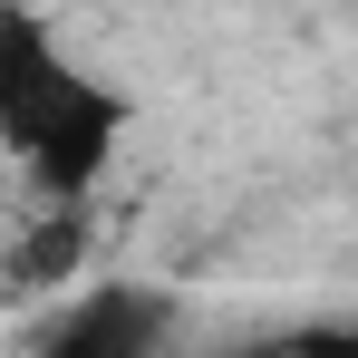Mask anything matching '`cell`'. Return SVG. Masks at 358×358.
Returning <instances> with one entry per match:
<instances>
[{
    "mask_svg": "<svg viewBox=\"0 0 358 358\" xmlns=\"http://www.w3.org/2000/svg\"><path fill=\"white\" fill-rule=\"evenodd\" d=\"M165 339H175V300L145 281H107L49 320L39 358H165Z\"/></svg>",
    "mask_w": 358,
    "mask_h": 358,
    "instance_id": "cell-2",
    "label": "cell"
},
{
    "mask_svg": "<svg viewBox=\"0 0 358 358\" xmlns=\"http://www.w3.org/2000/svg\"><path fill=\"white\" fill-rule=\"evenodd\" d=\"M0 136L29 165V184L59 194V203H78L87 184L107 175V155L126 136L117 87H97L59 49V29L29 20V10H0Z\"/></svg>",
    "mask_w": 358,
    "mask_h": 358,
    "instance_id": "cell-1",
    "label": "cell"
}]
</instances>
